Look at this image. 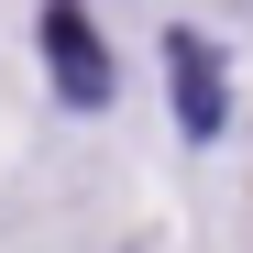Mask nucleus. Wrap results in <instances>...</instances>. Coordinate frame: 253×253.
Returning <instances> with one entry per match:
<instances>
[{"label": "nucleus", "mask_w": 253, "mask_h": 253, "mask_svg": "<svg viewBox=\"0 0 253 253\" xmlns=\"http://www.w3.org/2000/svg\"><path fill=\"white\" fill-rule=\"evenodd\" d=\"M44 66H55V99H77V110L110 99V44L88 33L77 0H55V11H44Z\"/></svg>", "instance_id": "f257e3e1"}, {"label": "nucleus", "mask_w": 253, "mask_h": 253, "mask_svg": "<svg viewBox=\"0 0 253 253\" xmlns=\"http://www.w3.org/2000/svg\"><path fill=\"white\" fill-rule=\"evenodd\" d=\"M165 77H176V121L209 143V132L231 121V99H220V44H209V33H165Z\"/></svg>", "instance_id": "f03ea898"}]
</instances>
